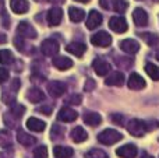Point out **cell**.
Returning a JSON list of instances; mask_svg holds the SVG:
<instances>
[{
    "label": "cell",
    "mask_w": 159,
    "mask_h": 158,
    "mask_svg": "<svg viewBox=\"0 0 159 158\" xmlns=\"http://www.w3.org/2000/svg\"><path fill=\"white\" fill-rule=\"evenodd\" d=\"M61 18H63V10L59 7H53L48 11V24L50 27H56L61 22Z\"/></svg>",
    "instance_id": "7"
},
{
    "label": "cell",
    "mask_w": 159,
    "mask_h": 158,
    "mask_svg": "<svg viewBox=\"0 0 159 158\" xmlns=\"http://www.w3.org/2000/svg\"><path fill=\"white\" fill-rule=\"evenodd\" d=\"M53 154L56 158H71L74 154V150L71 147H63V146H57L53 148Z\"/></svg>",
    "instance_id": "23"
},
{
    "label": "cell",
    "mask_w": 159,
    "mask_h": 158,
    "mask_svg": "<svg viewBox=\"0 0 159 158\" xmlns=\"http://www.w3.org/2000/svg\"><path fill=\"white\" fill-rule=\"evenodd\" d=\"M141 38L147 42L148 46H157L159 44V36L157 34H152V32H144L141 34Z\"/></svg>",
    "instance_id": "27"
},
{
    "label": "cell",
    "mask_w": 159,
    "mask_h": 158,
    "mask_svg": "<svg viewBox=\"0 0 159 158\" xmlns=\"http://www.w3.org/2000/svg\"><path fill=\"white\" fill-rule=\"evenodd\" d=\"M17 31H18V34L21 36H24V38H30V39H35L36 38L35 28H34L32 25H31L30 22H27V21L20 22L18 27H17Z\"/></svg>",
    "instance_id": "6"
},
{
    "label": "cell",
    "mask_w": 159,
    "mask_h": 158,
    "mask_svg": "<svg viewBox=\"0 0 159 158\" xmlns=\"http://www.w3.org/2000/svg\"><path fill=\"white\" fill-rule=\"evenodd\" d=\"M52 63H53V66H55L56 69L63 70V72L73 67V60L71 59H69V58H66V56H57V58L53 59Z\"/></svg>",
    "instance_id": "16"
},
{
    "label": "cell",
    "mask_w": 159,
    "mask_h": 158,
    "mask_svg": "<svg viewBox=\"0 0 159 158\" xmlns=\"http://www.w3.org/2000/svg\"><path fill=\"white\" fill-rule=\"evenodd\" d=\"M14 62V55L8 49L0 50V63L2 64H11Z\"/></svg>",
    "instance_id": "30"
},
{
    "label": "cell",
    "mask_w": 159,
    "mask_h": 158,
    "mask_svg": "<svg viewBox=\"0 0 159 158\" xmlns=\"http://www.w3.org/2000/svg\"><path fill=\"white\" fill-rule=\"evenodd\" d=\"M129 7V3L126 0H113V10L116 13H124Z\"/></svg>",
    "instance_id": "31"
},
{
    "label": "cell",
    "mask_w": 159,
    "mask_h": 158,
    "mask_svg": "<svg viewBox=\"0 0 159 158\" xmlns=\"http://www.w3.org/2000/svg\"><path fill=\"white\" fill-rule=\"evenodd\" d=\"M145 87V80L137 73H133L129 78V88L131 90H143Z\"/></svg>",
    "instance_id": "19"
},
{
    "label": "cell",
    "mask_w": 159,
    "mask_h": 158,
    "mask_svg": "<svg viewBox=\"0 0 159 158\" xmlns=\"http://www.w3.org/2000/svg\"><path fill=\"white\" fill-rule=\"evenodd\" d=\"M77 118H78L77 111H74V109H71V108H63V109H60V112L57 114V120L64 122V123H71V122H74Z\"/></svg>",
    "instance_id": "9"
},
{
    "label": "cell",
    "mask_w": 159,
    "mask_h": 158,
    "mask_svg": "<svg viewBox=\"0 0 159 158\" xmlns=\"http://www.w3.org/2000/svg\"><path fill=\"white\" fill-rule=\"evenodd\" d=\"M66 50L69 53H71V55L77 56V58H81L85 53V50H87V46L82 42H71V44H69L66 46Z\"/></svg>",
    "instance_id": "15"
},
{
    "label": "cell",
    "mask_w": 159,
    "mask_h": 158,
    "mask_svg": "<svg viewBox=\"0 0 159 158\" xmlns=\"http://www.w3.org/2000/svg\"><path fill=\"white\" fill-rule=\"evenodd\" d=\"M91 42H92V45H95V46L107 48L112 44V36L107 32H105V31H99V32L93 34V35L91 36Z\"/></svg>",
    "instance_id": "3"
},
{
    "label": "cell",
    "mask_w": 159,
    "mask_h": 158,
    "mask_svg": "<svg viewBox=\"0 0 159 158\" xmlns=\"http://www.w3.org/2000/svg\"><path fill=\"white\" fill-rule=\"evenodd\" d=\"M10 114L13 115L14 118H17V119H20V118L22 116V115L25 114V106L24 105H20V104H16V105L11 106L10 109Z\"/></svg>",
    "instance_id": "32"
},
{
    "label": "cell",
    "mask_w": 159,
    "mask_h": 158,
    "mask_svg": "<svg viewBox=\"0 0 159 158\" xmlns=\"http://www.w3.org/2000/svg\"><path fill=\"white\" fill-rule=\"evenodd\" d=\"M81 101H82L81 95H80V94H73L71 97L66 100V104H70V105H80V104H81Z\"/></svg>",
    "instance_id": "35"
},
{
    "label": "cell",
    "mask_w": 159,
    "mask_h": 158,
    "mask_svg": "<svg viewBox=\"0 0 159 158\" xmlns=\"http://www.w3.org/2000/svg\"><path fill=\"white\" fill-rule=\"evenodd\" d=\"M27 98L30 102L38 104L45 100V94L39 88H31V90H28V92H27Z\"/></svg>",
    "instance_id": "22"
},
{
    "label": "cell",
    "mask_w": 159,
    "mask_h": 158,
    "mask_svg": "<svg viewBox=\"0 0 159 158\" xmlns=\"http://www.w3.org/2000/svg\"><path fill=\"white\" fill-rule=\"evenodd\" d=\"M133 20H134V24L137 27H145L148 24V14L144 8L137 7L133 11Z\"/></svg>",
    "instance_id": "11"
},
{
    "label": "cell",
    "mask_w": 159,
    "mask_h": 158,
    "mask_svg": "<svg viewBox=\"0 0 159 158\" xmlns=\"http://www.w3.org/2000/svg\"><path fill=\"white\" fill-rule=\"evenodd\" d=\"M102 24V14L96 10H91L87 17V28L88 30H95Z\"/></svg>",
    "instance_id": "12"
},
{
    "label": "cell",
    "mask_w": 159,
    "mask_h": 158,
    "mask_svg": "<svg viewBox=\"0 0 159 158\" xmlns=\"http://www.w3.org/2000/svg\"><path fill=\"white\" fill-rule=\"evenodd\" d=\"M34 157L35 158H48V148L45 146H39L34 150Z\"/></svg>",
    "instance_id": "34"
},
{
    "label": "cell",
    "mask_w": 159,
    "mask_h": 158,
    "mask_svg": "<svg viewBox=\"0 0 159 158\" xmlns=\"http://www.w3.org/2000/svg\"><path fill=\"white\" fill-rule=\"evenodd\" d=\"M6 42V36L4 35H0V44H4Z\"/></svg>",
    "instance_id": "45"
},
{
    "label": "cell",
    "mask_w": 159,
    "mask_h": 158,
    "mask_svg": "<svg viewBox=\"0 0 159 158\" xmlns=\"http://www.w3.org/2000/svg\"><path fill=\"white\" fill-rule=\"evenodd\" d=\"M154 2H159V0H154Z\"/></svg>",
    "instance_id": "49"
},
{
    "label": "cell",
    "mask_w": 159,
    "mask_h": 158,
    "mask_svg": "<svg viewBox=\"0 0 159 158\" xmlns=\"http://www.w3.org/2000/svg\"><path fill=\"white\" fill-rule=\"evenodd\" d=\"M39 112H42V114H45V115H50L52 114V106H49V105H46V106H41V108L38 109Z\"/></svg>",
    "instance_id": "40"
},
{
    "label": "cell",
    "mask_w": 159,
    "mask_h": 158,
    "mask_svg": "<svg viewBox=\"0 0 159 158\" xmlns=\"http://www.w3.org/2000/svg\"><path fill=\"white\" fill-rule=\"evenodd\" d=\"M69 17L71 21L74 22H80L84 20L85 17V13L84 10H81V8H77V7H70L69 8Z\"/></svg>",
    "instance_id": "26"
},
{
    "label": "cell",
    "mask_w": 159,
    "mask_h": 158,
    "mask_svg": "<svg viewBox=\"0 0 159 158\" xmlns=\"http://www.w3.org/2000/svg\"><path fill=\"white\" fill-rule=\"evenodd\" d=\"M145 72L152 80L159 81V67L154 63H147L145 64Z\"/></svg>",
    "instance_id": "28"
},
{
    "label": "cell",
    "mask_w": 159,
    "mask_h": 158,
    "mask_svg": "<svg viewBox=\"0 0 159 158\" xmlns=\"http://www.w3.org/2000/svg\"><path fill=\"white\" fill-rule=\"evenodd\" d=\"M84 122L87 123L88 126H98V125H101L102 118H101V115L96 114V112H88V114L84 115Z\"/></svg>",
    "instance_id": "25"
},
{
    "label": "cell",
    "mask_w": 159,
    "mask_h": 158,
    "mask_svg": "<svg viewBox=\"0 0 159 158\" xmlns=\"http://www.w3.org/2000/svg\"><path fill=\"white\" fill-rule=\"evenodd\" d=\"M141 158H154V157L149 156V154H147V153H143V156H141Z\"/></svg>",
    "instance_id": "43"
},
{
    "label": "cell",
    "mask_w": 159,
    "mask_h": 158,
    "mask_svg": "<svg viewBox=\"0 0 159 158\" xmlns=\"http://www.w3.org/2000/svg\"><path fill=\"white\" fill-rule=\"evenodd\" d=\"M0 147H11V134L7 130H0Z\"/></svg>",
    "instance_id": "29"
},
{
    "label": "cell",
    "mask_w": 159,
    "mask_h": 158,
    "mask_svg": "<svg viewBox=\"0 0 159 158\" xmlns=\"http://www.w3.org/2000/svg\"><path fill=\"white\" fill-rule=\"evenodd\" d=\"M17 140H18L20 144L25 146V147H30V146H32V144H35L36 143L35 137L31 136V134H28V133H25V132L21 130V129L17 132Z\"/></svg>",
    "instance_id": "20"
},
{
    "label": "cell",
    "mask_w": 159,
    "mask_h": 158,
    "mask_svg": "<svg viewBox=\"0 0 159 158\" xmlns=\"http://www.w3.org/2000/svg\"><path fill=\"white\" fill-rule=\"evenodd\" d=\"M99 4H101L102 8H105V10H109V7H110V0H99Z\"/></svg>",
    "instance_id": "41"
},
{
    "label": "cell",
    "mask_w": 159,
    "mask_h": 158,
    "mask_svg": "<svg viewBox=\"0 0 159 158\" xmlns=\"http://www.w3.org/2000/svg\"><path fill=\"white\" fill-rule=\"evenodd\" d=\"M48 92H49L50 97L53 98H59L66 92V86L60 81H50L48 84Z\"/></svg>",
    "instance_id": "8"
},
{
    "label": "cell",
    "mask_w": 159,
    "mask_h": 158,
    "mask_svg": "<svg viewBox=\"0 0 159 158\" xmlns=\"http://www.w3.org/2000/svg\"><path fill=\"white\" fill-rule=\"evenodd\" d=\"M10 7L16 14H25L30 8V4L27 0H11Z\"/></svg>",
    "instance_id": "18"
},
{
    "label": "cell",
    "mask_w": 159,
    "mask_h": 158,
    "mask_svg": "<svg viewBox=\"0 0 159 158\" xmlns=\"http://www.w3.org/2000/svg\"><path fill=\"white\" fill-rule=\"evenodd\" d=\"M85 158H109L105 151L102 150H98V148H93V150L88 151L87 154H85Z\"/></svg>",
    "instance_id": "33"
},
{
    "label": "cell",
    "mask_w": 159,
    "mask_h": 158,
    "mask_svg": "<svg viewBox=\"0 0 159 158\" xmlns=\"http://www.w3.org/2000/svg\"><path fill=\"white\" fill-rule=\"evenodd\" d=\"M120 49L126 53H130V55H134L140 50V44L134 39H123L120 42Z\"/></svg>",
    "instance_id": "14"
},
{
    "label": "cell",
    "mask_w": 159,
    "mask_h": 158,
    "mask_svg": "<svg viewBox=\"0 0 159 158\" xmlns=\"http://www.w3.org/2000/svg\"><path fill=\"white\" fill-rule=\"evenodd\" d=\"M105 84L106 86H115V87H120L124 84V74L120 72H115L105 78Z\"/></svg>",
    "instance_id": "17"
},
{
    "label": "cell",
    "mask_w": 159,
    "mask_h": 158,
    "mask_svg": "<svg viewBox=\"0 0 159 158\" xmlns=\"http://www.w3.org/2000/svg\"><path fill=\"white\" fill-rule=\"evenodd\" d=\"M109 28L117 34H123L127 31L129 25H127V21L123 17H112L109 20Z\"/></svg>",
    "instance_id": "4"
},
{
    "label": "cell",
    "mask_w": 159,
    "mask_h": 158,
    "mask_svg": "<svg viewBox=\"0 0 159 158\" xmlns=\"http://www.w3.org/2000/svg\"><path fill=\"white\" fill-rule=\"evenodd\" d=\"M8 70L4 69V67H0V84L4 83V81L8 80Z\"/></svg>",
    "instance_id": "37"
},
{
    "label": "cell",
    "mask_w": 159,
    "mask_h": 158,
    "mask_svg": "<svg viewBox=\"0 0 159 158\" xmlns=\"http://www.w3.org/2000/svg\"><path fill=\"white\" fill-rule=\"evenodd\" d=\"M93 88H95V81L93 80H91V78H88L87 81H85V87H84V90L85 91H93Z\"/></svg>",
    "instance_id": "38"
},
{
    "label": "cell",
    "mask_w": 159,
    "mask_h": 158,
    "mask_svg": "<svg viewBox=\"0 0 159 158\" xmlns=\"http://www.w3.org/2000/svg\"><path fill=\"white\" fill-rule=\"evenodd\" d=\"M41 50L45 56H53L59 52V42L55 39H45L41 45Z\"/></svg>",
    "instance_id": "5"
},
{
    "label": "cell",
    "mask_w": 159,
    "mask_h": 158,
    "mask_svg": "<svg viewBox=\"0 0 159 158\" xmlns=\"http://www.w3.org/2000/svg\"><path fill=\"white\" fill-rule=\"evenodd\" d=\"M121 139H123L121 133L115 130V129H106V130H103L102 133L98 134V142L105 146H112L115 143L120 142Z\"/></svg>",
    "instance_id": "1"
},
{
    "label": "cell",
    "mask_w": 159,
    "mask_h": 158,
    "mask_svg": "<svg viewBox=\"0 0 159 158\" xmlns=\"http://www.w3.org/2000/svg\"><path fill=\"white\" fill-rule=\"evenodd\" d=\"M27 128L30 129V130H32V132L41 133V132L45 130V128H46V123H45L43 120L36 119V118H30V119L27 120Z\"/></svg>",
    "instance_id": "21"
},
{
    "label": "cell",
    "mask_w": 159,
    "mask_h": 158,
    "mask_svg": "<svg viewBox=\"0 0 159 158\" xmlns=\"http://www.w3.org/2000/svg\"><path fill=\"white\" fill-rule=\"evenodd\" d=\"M123 119H124V118L123 116H121V115H119V114H113L112 115V120H113V123H116V125H123Z\"/></svg>",
    "instance_id": "39"
},
{
    "label": "cell",
    "mask_w": 159,
    "mask_h": 158,
    "mask_svg": "<svg viewBox=\"0 0 159 158\" xmlns=\"http://www.w3.org/2000/svg\"><path fill=\"white\" fill-rule=\"evenodd\" d=\"M127 130L134 137H143L148 132V128H147V122H143L140 119H131L127 123Z\"/></svg>",
    "instance_id": "2"
},
{
    "label": "cell",
    "mask_w": 159,
    "mask_h": 158,
    "mask_svg": "<svg viewBox=\"0 0 159 158\" xmlns=\"http://www.w3.org/2000/svg\"><path fill=\"white\" fill-rule=\"evenodd\" d=\"M155 58H157V59H158V60H159V50H158V52H157V55H155Z\"/></svg>",
    "instance_id": "47"
},
{
    "label": "cell",
    "mask_w": 159,
    "mask_h": 158,
    "mask_svg": "<svg viewBox=\"0 0 159 158\" xmlns=\"http://www.w3.org/2000/svg\"><path fill=\"white\" fill-rule=\"evenodd\" d=\"M137 147L134 144H126V146H121L120 148L116 150V154H117L120 158H135L137 157Z\"/></svg>",
    "instance_id": "10"
},
{
    "label": "cell",
    "mask_w": 159,
    "mask_h": 158,
    "mask_svg": "<svg viewBox=\"0 0 159 158\" xmlns=\"http://www.w3.org/2000/svg\"><path fill=\"white\" fill-rule=\"evenodd\" d=\"M63 134V129L60 126H53L52 128V139H57Z\"/></svg>",
    "instance_id": "36"
},
{
    "label": "cell",
    "mask_w": 159,
    "mask_h": 158,
    "mask_svg": "<svg viewBox=\"0 0 159 158\" xmlns=\"http://www.w3.org/2000/svg\"><path fill=\"white\" fill-rule=\"evenodd\" d=\"M71 139H73V142H75V143H82L88 139V134L81 126H77V128H74L71 130Z\"/></svg>",
    "instance_id": "24"
},
{
    "label": "cell",
    "mask_w": 159,
    "mask_h": 158,
    "mask_svg": "<svg viewBox=\"0 0 159 158\" xmlns=\"http://www.w3.org/2000/svg\"><path fill=\"white\" fill-rule=\"evenodd\" d=\"M14 45H16V48H17L18 50H22V49H24L22 41H21V39H18V38H14Z\"/></svg>",
    "instance_id": "42"
},
{
    "label": "cell",
    "mask_w": 159,
    "mask_h": 158,
    "mask_svg": "<svg viewBox=\"0 0 159 158\" xmlns=\"http://www.w3.org/2000/svg\"><path fill=\"white\" fill-rule=\"evenodd\" d=\"M75 2H80V3H88V2H91V0H75Z\"/></svg>",
    "instance_id": "46"
},
{
    "label": "cell",
    "mask_w": 159,
    "mask_h": 158,
    "mask_svg": "<svg viewBox=\"0 0 159 158\" xmlns=\"http://www.w3.org/2000/svg\"><path fill=\"white\" fill-rule=\"evenodd\" d=\"M92 67H93V72L98 76H106L110 72V69H112L110 64L106 60H103V59H95L92 63Z\"/></svg>",
    "instance_id": "13"
},
{
    "label": "cell",
    "mask_w": 159,
    "mask_h": 158,
    "mask_svg": "<svg viewBox=\"0 0 159 158\" xmlns=\"http://www.w3.org/2000/svg\"><path fill=\"white\" fill-rule=\"evenodd\" d=\"M35 2H46V0H35Z\"/></svg>",
    "instance_id": "48"
},
{
    "label": "cell",
    "mask_w": 159,
    "mask_h": 158,
    "mask_svg": "<svg viewBox=\"0 0 159 158\" xmlns=\"http://www.w3.org/2000/svg\"><path fill=\"white\" fill-rule=\"evenodd\" d=\"M4 8V0H0V11H3Z\"/></svg>",
    "instance_id": "44"
}]
</instances>
